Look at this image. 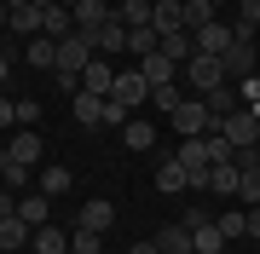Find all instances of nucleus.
Returning <instances> with one entry per match:
<instances>
[{
    "label": "nucleus",
    "instance_id": "obj_1",
    "mask_svg": "<svg viewBox=\"0 0 260 254\" xmlns=\"http://www.w3.org/2000/svg\"><path fill=\"white\" fill-rule=\"evenodd\" d=\"M93 41H87V35H64V41H58V69H52V76H58V87H64V93H75V87H81V69L87 64H93Z\"/></svg>",
    "mask_w": 260,
    "mask_h": 254
},
{
    "label": "nucleus",
    "instance_id": "obj_2",
    "mask_svg": "<svg viewBox=\"0 0 260 254\" xmlns=\"http://www.w3.org/2000/svg\"><path fill=\"white\" fill-rule=\"evenodd\" d=\"M168 127H174L179 139H203V133L214 127V116H208V104H203V98H179V110L168 116Z\"/></svg>",
    "mask_w": 260,
    "mask_h": 254
},
{
    "label": "nucleus",
    "instance_id": "obj_3",
    "mask_svg": "<svg viewBox=\"0 0 260 254\" xmlns=\"http://www.w3.org/2000/svg\"><path fill=\"white\" fill-rule=\"evenodd\" d=\"M214 127H220L237 151H243V144H260V110H249V104H243V110H232V116H220Z\"/></svg>",
    "mask_w": 260,
    "mask_h": 254
},
{
    "label": "nucleus",
    "instance_id": "obj_4",
    "mask_svg": "<svg viewBox=\"0 0 260 254\" xmlns=\"http://www.w3.org/2000/svg\"><path fill=\"white\" fill-rule=\"evenodd\" d=\"M150 98V81L139 76V69H121V76H116V87H110V104H121V110H139V104Z\"/></svg>",
    "mask_w": 260,
    "mask_h": 254
},
{
    "label": "nucleus",
    "instance_id": "obj_5",
    "mask_svg": "<svg viewBox=\"0 0 260 254\" xmlns=\"http://www.w3.org/2000/svg\"><path fill=\"white\" fill-rule=\"evenodd\" d=\"M185 226H191V248H197V254H220V248H225V231L214 226L203 208H191V214H185Z\"/></svg>",
    "mask_w": 260,
    "mask_h": 254
},
{
    "label": "nucleus",
    "instance_id": "obj_6",
    "mask_svg": "<svg viewBox=\"0 0 260 254\" xmlns=\"http://www.w3.org/2000/svg\"><path fill=\"white\" fill-rule=\"evenodd\" d=\"M179 76H185V81L197 87V98H203L208 87H220V81H225V69H220V58H208V52H197L191 64H179Z\"/></svg>",
    "mask_w": 260,
    "mask_h": 254
},
{
    "label": "nucleus",
    "instance_id": "obj_7",
    "mask_svg": "<svg viewBox=\"0 0 260 254\" xmlns=\"http://www.w3.org/2000/svg\"><path fill=\"white\" fill-rule=\"evenodd\" d=\"M110 18H116L110 0H75V35H99Z\"/></svg>",
    "mask_w": 260,
    "mask_h": 254
},
{
    "label": "nucleus",
    "instance_id": "obj_8",
    "mask_svg": "<svg viewBox=\"0 0 260 254\" xmlns=\"http://www.w3.org/2000/svg\"><path fill=\"white\" fill-rule=\"evenodd\" d=\"M18 220H29V226H52V197H47V191H23V197H18Z\"/></svg>",
    "mask_w": 260,
    "mask_h": 254
},
{
    "label": "nucleus",
    "instance_id": "obj_9",
    "mask_svg": "<svg viewBox=\"0 0 260 254\" xmlns=\"http://www.w3.org/2000/svg\"><path fill=\"white\" fill-rule=\"evenodd\" d=\"M139 76L150 81V93H156V87H174V81H179V64L162 58V52H150V58H139Z\"/></svg>",
    "mask_w": 260,
    "mask_h": 254
},
{
    "label": "nucleus",
    "instance_id": "obj_10",
    "mask_svg": "<svg viewBox=\"0 0 260 254\" xmlns=\"http://www.w3.org/2000/svg\"><path fill=\"white\" fill-rule=\"evenodd\" d=\"M110 87H116V64H110V58H93V64L81 69V93H99V98H110Z\"/></svg>",
    "mask_w": 260,
    "mask_h": 254
},
{
    "label": "nucleus",
    "instance_id": "obj_11",
    "mask_svg": "<svg viewBox=\"0 0 260 254\" xmlns=\"http://www.w3.org/2000/svg\"><path fill=\"white\" fill-rule=\"evenodd\" d=\"M75 226H87V231H110L116 226V202H104V197H93V202H81V214H75Z\"/></svg>",
    "mask_w": 260,
    "mask_h": 254
},
{
    "label": "nucleus",
    "instance_id": "obj_12",
    "mask_svg": "<svg viewBox=\"0 0 260 254\" xmlns=\"http://www.w3.org/2000/svg\"><path fill=\"white\" fill-rule=\"evenodd\" d=\"M203 104H208V116H214V122H220V116L243 110V93H237V81H220V87H208V93H203Z\"/></svg>",
    "mask_w": 260,
    "mask_h": 254
},
{
    "label": "nucleus",
    "instance_id": "obj_13",
    "mask_svg": "<svg viewBox=\"0 0 260 254\" xmlns=\"http://www.w3.org/2000/svg\"><path fill=\"white\" fill-rule=\"evenodd\" d=\"M87 41H93V52H99V58H116V52H127V23L110 18L99 35H87Z\"/></svg>",
    "mask_w": 260,
    "mask_h": 254
},
{
    "label": "nucleus",
    "instance_id": "obj_14",
    "mask_svg": "<svg viewBox=\"0 0 260 254\" xmlns=\"http://www.w3.org/2000/svg\"><path fill=\"white\" fill-rule=\"evenodd\" d=\"M232 23H220V18H214V23H203V29H197V52H208V58H220L225 47H232Z\"/></svg>",
    "mask_w": 260,
    "mask_h": 254
},
{
    "label": "nucleus",
    "instance_id": "obj_15",
    "mask_svg": "<svg viewBox=\"0 0 260 254\" xmlns=\"http://www.w3.org/2000/svg\"><path fill=\"white\" fill-rule=\"evenodd\" d=\"M41 35H52V41H64V35H75V12L58 0V6H41Z\"/></svg>",
    "mask_w": 260,
    "mask_h": 254
},
{
    "label": "nucleus",
    "instance_id": "obj_16",
    "mask_svg": "<svg viewBox=\"0 0 260 254\" xmlns=\"http://www.w3.org/2000/svg\"><path fill=\"white\" fill-rule=\"evenodd\" d=\"M156 52H162V58H174V64H191V58H197V35H191V29H168Z\"/></svg>",
    "mask_w": 260,
    "mask_h": 254
},
{
    "label": "nucleus",
    "instance_id": "obj_17",
    "mask_svg": "<svg viewBox=\"0 0 260 254\" xmlns=\"http://www.w3.org/2000/svg\"><path fill=\"white\" fill-rule=\"evenodd\" d=\"M156 248H162V254H197V248H191V226H185V220L162 226V231H156Z\"/></svg>",
    "mask_w": 260,
    "mask_h": 254
},
{
    "label": "nucleus",
    "instance_id": "obj_18",
    "mask_svg": "<svg viewBox=\"0 0 260 254\" xmlns=\"http://www.w3.org/2000/svg\"><path fill=\"white\" fill-rule=\"evenodd\" d=\"M150 29H156V35H168V29H185V0H156Z\"/></svg>",
    "mask_w": 260,
    "mask_h": 254
},
{
    "label": "nucleus",
    "instance_id": "obj_19",
    "mask_svg": "<svg viewBox=\"0 0 260 254\" xmlns=\"http://www.w3.org/2000/svg\"><path fill=\"white\" fill-rule=\"evenodd\" d=\"M121 144H127V151H150V144H156V127H150L145 116H127V122H121Z\"/></svg>",
    "mask_w": 260,
    "mask_h": 254
},
{
    "label": "nucleus",
    "instance_id": "obj_20",
    "mask_svg": "<svg viewBox=\"0 0 260 254\" xmlns=\"http://www.w3.org/2000/svg\"><path fill=\"white\" fill-rule=\"evenodd\" d=\"M6 151H12V156H18V162H23V168H35V162H41V156H47V144H41V133H35V127H23V133H18V139H12V144H6Z\"/></svg>",
    "mask_w": 260,
    "mask_h": 254
},
{
    "label": "nucleus",
    "instance_id": "obj_21",
    "mask_svg": "<svg viewBox=\"0 0 260 254\" xmlns=\"http://www.w3.org/2000/svg\"><path fill=\"white\" fill-rule=\"evenodd\" d=\"M75 122H81V127H104V98L99 93H81V87H75Z\"/></svg>",
    "mask_w": 260,
    "mask_h": 254
},
{
    "label": "nucleus",
    "instance_id": "obj_22",
    "mask_svg": "<svg viewBox=\"0 0 260 254\" xmlns=\"http://www.w3.org/2000/svg\"><path fill=\"white\" fill-rule=\"evenodd\" d=\"M6 35H23V41H35L41 35V6H18L6 18Z\"/></svg>",
    "mask_w": 260,
    "mask_h": 254
},
{
    "label": "nucleus",
    "instance_id": "obj_23",
    "mask_svg": "<svg viewBox=\"0 0 260 254\" xmlns=\"http://www.w3.org/2000/svg\"><path fill=\"white\" fill-rule=\"evenodd\" d=\"M237 185H243V173H237V162H220V168L208 173V191H214V197H237Z\"/></svg>",
    "mask_w": 260,
    "mask_h": 254
},
{
    "label": "nucleus",
    "instance_id": "obj_24",
    "mask_svg": "<svg viewBox=\"0 0 260 254\" xmlns=\"http://www.w3.org/2000/svg\"><path fill=\"white\" fill-rule=\"evenodd\" d=\"M23 243H29V220H18V214L0 220V254H18Z\"/></svg>",
    "mask_w": 260,
    "mask_h": 254
},
{
    "label": "nucleus",
    "instance_id": "obj_25",
    "mask_svg": "<svg viewBox=\"0 0 260 254\" xmlns=\"http://www.w3.org/2000/svg\"><path fill=\"white\" fill-rule=\"evenodd\" d=\"M156 191H191V173L179 168V156H168L156 168Z\"/></svg>",
    "mask_w": 260,
    "mask_h": 254
},
{
    "label": "nucleus",
    "instance_id": "obj_26",
    "mask_svg": "<svg viewBox=\"0 0 260 254\" xmlns=\"http://www.w3.org/2000/svg\"><path fill=\"white\" fill-rule=\"evenodd\" d=\"M35 254H70V231H58V226H35Z\"/></svg>",
    "mask_w": 260,
    "mask_h": 254
},
{
    "label": "nucleus",
    "instance_id": "obj_27",
    "mask_svg": "<svg viewBox=\"0 0 260 254\" xmlns=\"http://www.w3.org/2000/svg\"><path fill=\"white\" fill-rule=\"evenodd\" d=\"M150 12H156V0H121L116 18L127 23V29H145V23H150Z\"/></svg>",
    "mask_w": 260,
    "mask_h": 254
},
{
    "label": "nucleus",
    "instance_id": "obj_28",
    "mask_svg": "<svg viewBox=\"0 0 260 254\" xmlns=\"http://www.w3.org/2000/svg\"><path fill=\"white\" fill-rule=\"evenodd\" d=\"M29 64H35V69H58V41L52 35H35V41H29Z\"/></svg>",
    "mask_w": 260,
    "mask_h": 254
},
{
    "label": "nucleus",
    "instance_id": "obj_29",
    "mask_svg": "<svg viewBox=\"0 0 260 254\" xmlns=\"http://www.w3.org/2000/svg\"><path fill=\"white\" fill-rule=\"evenodd\" d=\"M29 173H35V168H23L12 151H0V179H6V191H23V185H29Z\"/></svg>",
    "mask_w": 260,
    "mask_h": 254
},
{
    "label": "nucleus",
    "instance_id": "obj_30",
    "mask_svg": "<svg viewBox=\"0 0 260 254\" xmlns=\"http://www.w3.org/2000/svg\"><path fill=\"white\" fill-rule=\"evenodd\" d=\"M156 47H162V35H156L150 23H145V29H127V52H133V58H150Z\"/></svg>",
    "mask_w": 260,
    "mask_h": 254
},
{
    "label": "nucleus",
    "instance_id": "obj_31",
    "mask_svg": "<svg viewBox=\"0 0 260 254\" xmlns=\"http://www.w3.org/2000/svg\"><path fill=\"white\" fill-rule=\"evenodd\" d=\"M214 12H220V0H185V29L197 35L203 23H214Z\"/></svg>",
    "mask_w": 260,
    "mask_h": 254
},
{
    "label": "nucleus",
    "instance_id": "obj_32",
    "mask_svg": "<svg viewBox=\"0 0 260 254\" xmlns=\"http://www.w3.org/2000/svg\"><path fill=\"white\" fill-rule=\"evenodd\" d=\"M70 254H104V237L87 231V226H75V231H70Z\"/></svg>",
    "mask_w": 260,
    "mask_h": 254
},
{
    "label": "nucleus",
    "instance_id": "obj_33",
    "mask_svg": "<svg viewBox=\"0 0 260 254\" xmlns=\"http://www.w3.org/2000/svg\"><path fill=\"white\" fill-rule=\"evenodd\" d=\"M214 226H220V231H225V243H232V237H249V214H243V208H232V214H220Z\"/></svg>",
    "mask_w": 260,
    "mask_h": 254
},
{
    "label": "nucleus",
    "instance_id": "obj_34",
    "mask_svg": "<svg viewBox=\"0 0 260 254\" xmlns=\"http://www.w3.org/2000/svg\"><path fill=\"white\" fill-rule=\"evenodd\" d=\"M41 191L47 197H64L70 191V168H41Z\"/></svg>",
    "mask_w": 260,
    "mask_h": 254
},
{
    "label": "nucleus",
    "instance_id": "obj_35",
    "mask_svg": "<svg viewBox=\"0 0 260 254\" xmlns=\"http://www.w3.org/2000/svg\"><path fill=\"white\" fill-rule=\"evenodd\" d=\"M179 98H185V93H179V81H174V87H156V93H150V104H156L162 116H174V110H179Z\"/></svg>",
    "mask_w": 260,
    "mask_h": 254
},
{
    "label": "nucleus",
    "instance_id": "obj_36",
    "mask_svg": "<svg viewBox=\"0 0 260 254\" xmlns=\"http://www.w3.org/2000/svg\"><path fill=\"white\" fill-rule=\"evenodd\" d=\"M41 122V104L35 98H18V127H35Z\"/></svg>",
    "mask_w": 260,
    "mask_h": 254
},
{
    "label": "nucleus",
    "instance_id": "obj_37",
    "mask_svg": "<svg viewBox=\"0 0 260 254\" xmlns=\"http://www.w3.org/2000/svg\"><path fill=\"white\" fill-rule=\"evenodd\" d=\"M237 197H243V202H249V208L260 202V173H243V185H237Z\"/></svg>",
    "mask_w": 260,
    "mask_h": 254
},
{
    "label": "nucleus",
    "instance_id": "obj_38",
    "mask_svg": "<svg viewBox=\"0 0 260 254\" xmlns=\"http://www.w3.org/2000/svg\"><path fill=\"white\" fill-rule=\"evenodd\" d=\"M237 23H254V29H260V0H243V18H237Z\"/></svg>",
    "mask_w": 260,
    "mask_h": 254
},
{
    "label": "nucleus",
    "instance_id": "obj_39",
    "mask_svg": "<svg viewBox=\"0 0 260 254\" xmlns=\"http://www.w3.org/2000/svg\"><path fill=\"white\" fill-rule=\"evenodd\" d=\"M12 122H18V104H12V98H0V127H12Z\"/></svg>",
    "mask_w": 260,
    "mask_h": 254
},
{
    "label": "nucleus",
    "instance_id": "obj_40",
    "mask_svg": "<svg viewBox=\"0 0 260 254\" xmlns=\"http://www.w3.org/2000/svg\"><path fill=\"white\" fill-rule=\"evenodd\" d=\"M18 214V197H12V191H0V220H12Z\"/></svg>",
    "mask_w": 260,
    "mask_h": 254
},
{
    "label": "nucleus",
    "instance_id": "obj_41",
    "mask_svg": "<svg viewBox=\"0 0 260 254\" xmlns=\"http://www.w3.org/2000/svg\"><path fill=\"white\" fill-rule=\"evenodd\" d=\"M249 237H254V243H260V202L249 208Z\"/></svg>",
    "mask_w": 260,
    "mask_h": 254
},
{
    "label": "nucleus",
    "instance_id": "obj_42",
    "mask_svg": "<svg viewBox=\"0 0 260 254\" xmlns=\"http://www.w3.org/2000/svg\"><path fill=\"white\" fill-rule=\"evenodd\" d=\"M127 254H162V248H156V237H150V243H133Z\"/></svg>",
    "mask_w": 260,
    "mask_h": 254
},
{
    "label": "nucleus",
    "instance_id": "obj_43",
    "mask_svg": "<svg viewBox=\"0 0 260 254\" xmlns=\"http://www.w3.org/2000/svg\"><path fill=\"white\" fill-rule=\"evenodd\" d=\"M6 76H12V58H6V52H0V81H6Z\"/></svg>",
    "mask_w": 260,
    "mask_h": 254
},
{
    "label": "nucleus",
    "instance_id": "obj_44",
    "mask_svg": "<svg viewBox=\"0 0 260 254\" xmlns=\"http://www.w3.org/2000/svg\"><path fill=\"white\" fill-rule=\"evenodd\" d=\"M6 18H12V12H6V0H0V35H6Z\"/></svg>",
    "mask_w": 260,
    "mask_h": 254
},
{
    "label": "nucleus",
    "instance_id": "obj_45",
    "mask_svg": "<svg viewBox=\"0 0 260 254\" xmlns=\"http://www.w3.org/2000/svg\"><path fill=\"white\" fill-rule=\"evenodd\" d=\"M18 6H35V0H6V12H18Z\"/></svg>",
    "mask_w": 260,
    "mask_h": 254
},
{
    "label": "nucleus",
    "instance_id": "obj_46",
    "mask_svg": "<svg viewBox=\"0 0 260 254\" xmlns=\"http://www.w3.org/2000/svg\"><path fill=\"white\" fill-rule=\"evenodd\" d=\"M35 6H58V0H35Z\"/></svg>",
    "mask_w": 260,
    "mask_h": 254
}]
</instances>
